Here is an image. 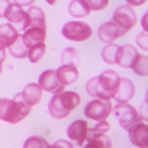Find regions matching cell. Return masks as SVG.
<instances>
[{
	"label": "cell",
	"mask_w": 148,
	"mask_h": 148,
	"mask_svg": "<svg viewBox=\"0 0 148 148\" xmlns=\"http://www.w3.org/2000/svg\"><path fill=\"white\" fill-rule=\"evenodd\" d=\"M31 112V106L22 100L20 92L14 99H0V120L9 123H17Z\"/></svg>",
	"instance_id": "6da1fadb"
},
{
	"label": "cell",
	"mask_w": 148,
	"mask_h": 148,
	"mask_svg": "<svg viewBox=\"0 0 148 148\" xmlns=\"http://www.w3.org/2000/svg\"><path fill=\"white\" fill-rule=\"evenodd\" d=\"M91 34V27L86 22L82 21H68L62 27V35L69 41H85Z\"/></svg>",
	"instance_id": "7a4b0ae2"
},
{
	"label": "cell",
	"mask_w": 148,
	"mask_h": 148,
	"mask_svg": "<svg viewBox=\"0 0 148 148\" xmlns=\"http://www.w3.org/2000/svg\"><path fill=\"white\" fill-rule=\"evenodd\" d=\"M4 17L9 20V24L12 25L17 31H26L30 27V20L29 16H27V12L22 8L18 6L17 4H15V1H11L9 4Z\"/></svg>",
	"instance_id": "3957f363"
},
{
	"label": "cell",
	"mask_w": 148,
	"mask_h": 148,
	"mask_svg": "<svg viewBox=\"0 0 148 148\" xmlns=\"http://www.w3.org/2000/svg\"><path fill=\"white\" fill-rule=\"evenodd\" d=\"M114 115L117 119L120 126L122 128L127 130L130 126H132L136 122H143L138 111L130 104H117L114 106Z\"/></svg>",
	"instance_id": "277c9868"
},
{
	"label": "cell",
	"mask_w": 148,
	"mask_h": 148,
	"mask_svg": "<svg viewBox=\"0 0 148 148\" xmlns=\"http://www.w3.org/2000/svg\"><path fill=\"white\" fill-rule=\"evenodd\" d=\"M112 110L110 101L94 99L86 104L84 109V114L88 119H91L94 121H104L109 117V115Z\"/></svg>",
	"instance_id": "5b68a950"
},
{
	"label": "cell",
	"mask_w": 148,
	"mask_h": 148,
	"mask_svg": "<svg viewBox=\"0 0 148 148\" xmlns=\"http://www.w3.org/2000/svg\"><path fill=\"white\" fill-rule=\"evenodd\" d=\"M112 22L123 30H131L137 22V15L133 8L126 5H120L116 8L112 15Z\"/></svg>",
	"instance_id": "8992f818"
},
{
	"label": "cell",
	"mask_w": 148,
	"mask_h": 148,
	"mask_svg": "<svg viewBox=\"0 0 148 148\" xmlns=\"http://www.w3.org/2000/svg\"><path fill=\"white\" fill-rule=\"evenodd\" d=\"M38 85L42 90L51 92L53 95L61 94V92L64 91V85L57 78L56 71H52V69L41 73V75L38 78Z\"/></svg>",
	"instance_id": "52a82bcc"
},
{
	"label": "cell",
	"mask_w": 148,
	"mask_h": 148,
	"mask_svg": "<svg viewBox=\"0 0 148 148\" xmlns=\"http://www.w3.org/2000/svg\"><path fill=\"white\" fill-rule=\"evenodd\" d=\"M128 31L119 27L116 24H114L112 21L104 22L103 25L99 26L98 29V37L101 42L105 43H114L115 40L122 37L123 35H126Z\"/></svg>",
	"instance_id": "ba28073f"
},
{
	"label": "cell",
	"mask_w": 148,
	"mask_h": 148,
	"mask_svg": "<svg viewBox=\"0 0 148 148\" xmlns=\"http://www.w3.org/2000/svg\"><path fill=\"white\" fill-rule=\"evenodd\" d=\"M130 141L133 146L147 148L148 146V126L146 122H136L127 128Z\"/></svg>",
	"instance_id": "9c48e42d"
},
{
	"label": "cell",
	"mask_w": 148,
	"mask_h": 148,
	"mask_svg": "<svg viewBox=\"0 0 148 148\" xmlns=\"http://www.w3.org/2000/svg\"><path fill=\"white\" fill-rule=\"evenodd\" d=\"M140 57L138 49L132 45H123L119 46L117 56H116V64L122 68H131L133 63Z\"/></svg>",
	"instance_id": "30bf717a"
},
{
	"label": "cell",
	"mask_w": 148,
	"mask_h": 148,
	"mask_svg": "<svg viewBox=\"0 0 148 148\" xmlns=\"http://www.w3.org/2000/svg\"><path fill=\"white\" fill-rule=\"evenodd\" d=\"M88 131H89V126L85 120H77L68 126L67 136L72 141H75L78 146H83L84 141H86Z\"/></svg>",
	"instance_id": "8fae6325"
},
{
	"label": "cell",
	"mask_w": 148,
	"mask_h": 148,
	"mask_svg": "<svg viewBox=\"0 0 148 148\" xmlns=\"http://www.w3.org/2000/svg\"><path fill=\"white\" fill-rule=\"evenodd\" d=\"M135 85L128 78H121L119 83V86L115 91L114 99L117 101V104H127L130 100L133 99L135 95Z\"/></svg>",
	"instance_id": "7c38bea8"
},
{
	"label": "cell",
	"mask_w": 148,
	"mask_h": 148,
	"mask_svg": "<svg viewBox=\"0 0 148 148\" xmlns=\"http://www.w3.org/2000/svg\"><path fill=\"white\" fill-rule=\"evenodd\" d=\"M120 79L121 78H120V75L115 71H104L98 77V82L100 86L112 96L115 95V91H116L119 86Z\"/></svg>",
	"instance_id": "4fadbf2b"
},
{
	"label": "cell",
	"mask_w": 148,
	"mask_h": 148,
	"mask_svg": "<svg viewBox=\"0 0 148 148\" xmlns=\"http://www.w3.org/2000/svg\"><path fill=\"white\" fill-rule=\"evenodd\" d=\"M21 40L27 48H30L37 43H42L46 40V29L29 27L26 31H24V34L21 36Z\"/></svg>",
	"instance_id": "5bb4252c"
},
{
	"label": "cell",
	"mask_w": 148,
	"mask_h": 148,
	"mask_svg": "<svg viewBox=\"0 0 148 148\" xmlns=\"http://www.w3.org/2000/svg\"><path fill=\"white\" fill-rule=\"evenodd\" d=\"M22 100L29 105V106H34L36 104H38L41 99H42V89L40 88L38 84L36 83H30L25 86V89L20 92Z\"/></svg>",
	"instance_id": "9a60e30c"
},
{
	"label": "cell",
	"mask_w": 148,
	"mask_h": 148,
	"mask_svg": "<svg viewBox=\"0 0 148 148\" xmlns=\"http://www.w3.org/2000/svg\"><path fill=\"white\" fill-rule=\"evenodd\" d=\"M20 37L18 31L10 24L0 25V47L3 49L9 48Z\"/></svg>",
	"instance_id": "2e32d148"
},
{
	"label": "cell",
	"mask_w": 148,
	"mask_h": 148,
	"mask_svg": "<svg viewBox=\"0 0 148 148\" xmlns=\"http://www.w3.org/2000/svg\"><path fill=\"white\" fill-rule=\"evenodd\" d=\"M85 89H86L88 94H89L90 96H92V98H95V99L106 100V101H110L111 99H114L112 95H110L109 92H106L103 88L100 86L99 82H98V77L90 78L85 84Z\"/></svg>",
	"instance_id": "e0dca14e"
},
{
	"label": "cell",
	"mask_w": 148,
	"mask_h": 148,
	"mask_svg": "<svg viewBox=\"0 0 148 148\" xmlns=\"http://www.w3.org/2000/svg\"><path fill=\"white\" fill-rule=\"evenodd\" d=\"M56 74H57V78L59 79V82L64 86L73 84L74 82H77L78 77H79V72H78V69L75 67L63 66V64L56 71Z\"/></svg>",
	"instance_id": "ac0fdd59"
},
{
	"label": "cell",
	"mask_w": 148,
	"mask_h": 148,
	"mask_svg": "<svg viewBox=\"0 0 148 148\" xmlns=\"http://www.w3.org/2000/svg\"><path fill=\"white\" fill-rule=\"evenodd\" d=\"M26 12L30 20V27L46 29V15H45V11L40 6L32 5Z\"/></svg>",
	"instance_id": "d6986e66"
},
{
	"label": "cell",
	"mask_w": 148,
	"mask_h": 148,
	"mask_svg": "<svg viewBox=\"0 0 148 148\" xmlns=\"http://www.w3.org/2000/svg\"><path fill=\"white\" fill-rule=\"evenodd\" d=\"M59 101H61V105L63 106V109H66L67 111L71 112L73 109L79 106L80 96L75 91H63L59 94Z\"/></svg>",
	"instance_id": "ffe728a7"
},
{
	"label": "cell",
	"mask_w": 148,
	"mask_h": 148,
	"mask_svg": "<svg viewBox=\"0 0 148 148\" xmlns=\"http://www.w3.org/2000/svg\"><path fill=\"white\" fill-rule=\"evenodd\" d=\"M48 112L49 115L56 120H62L64 117H67L69 115V111H67L66 109H63V106L61 105V101H59V94L53 95L51 98L49 103H48Z\"/></svg>",
	"instance_id": "44dd1931"
},
{
	"label": "cell",
	"mask_w": 148,
	"mask_h": 148,
	"mask_svg": "<svg viewBox=\"0 0 148 148\" xmlns=\"http://www.w3.org/2000/svg\"><path fill=\"white\" fill-rule=\"evenodd\" d=\"M68 10L69 14L75 18L85 17L90 14V9L85 0H72L68 5Z\"/></svg>",
	"instance_id": "7402d4cb"
},
{
	"label": "cell",
	"mask_w": 148,
	"mask_h": 148,
	"mask_svg": "<svg viewBox=\"0 0 148 148\" xmlns=\"http://www.w3.org/2000/svg\"><path fill=\"white\" fill-rule=\"evenodd\" d=\"M61 61L63 66H72V67H78L80 63V54L74 47H67L63 49L61 54Z\"/></svg>",
	"instance_id": "603a6c76"
},
{
	"label": "cell",
	"mask_w": 148,
	"mask_h": 148,
	"mask_svg": "<svg viewBox=\"0 0 148 148\" xmlns=\"http://www.w3.org/2000/svg\"><path fill=\"white\" fill-rule=\"evenodd\" d=\"M86 141L84 148H111V141L106 135H86Z\"/></svg>",
	"instance_id": "cb8c5ba5"
},
{
	"label": "cell",
	"mask_w": 148,
	"mask_h": 148,
	"mask_svg": "<svg viewBox=\"0 0 148 148\" xmlns=\"http://www.w3.org/2000/svg\"><path fill=\"white\" fill-rule=\"evenodd\" d=\"M119 51V45L108 43L101 51V57L108 64H116V56Z\"/></svg>",
	"instance_id": "d4e9b609"
},
{
	"label": "cell",
	"mask_w": 148,
	"mask_h": 148,
	"mask_svg": "<svg viewBox=\"0 0 148 148\" xmlns=\"http://www.w3.org/2000/svg\"><path fill=\"white\" fill-rule=\"evenodd\" d=\"M9 51H10V54L12 57L15 58H18V59H24L27 57V52H29V48L25 46V43L22 42L21 37L14 42L10 47H9Z\"/></svg>",
	"instance_id": "484cf974"
},
{
	"label": "cell",
	"mask_w": 148,
	"mask_h": 148,
	"mask_svg": "<svg viewBox=\"0 0 148 148\" xmlns=\"http://www.w3.org/2000/svg\"><path fill=\"white\" fill-rule=\"evenodd\" d=\"M46 52V45L45 42L42 43H37L35 46L29 48V52H27V57H29L31 63H37L41 58L43 57V54Z\"/></svg>",
	"instance_id": "4316f807"
},
{
	"label": "cell",
	"mask_w": 148,
	"mask_h": 148,
	"mask_svg": "<svg viewBox=\"0 0 148 148\" xmlns=\"http://www.w3.org/2000/svg\"><path fill=\"white\" fill-rule=\"evenodd\" d=\"M131 68L137 75L146 77L148 74V71H147L148 69V58H147V56L140 54V57L137 58V61L133 63V66Z\"/></svg>",
	"instance_id": "83f0119b"
},
{
	"label": "cell",
	"mask_w": 148,
	"mask_h": 148,
	"mask_svg": "<svg viewBox=\"0 0 148 148\" xmlns=\"http://www.w3.org/2000/svg\"><path fill=\"white\" fill-rule=\"evenodd\" d=\"M47 146L48 143L45 138L40 136H31L25 141L22 148H47Z\"/></svg>",
	"instance_id": "f1b7e54d"
},
{
	"label": "cell",
	"mask_w": 148,
	"mask_h": 148,
	"mask_svg": "<svg viewBox=\"0 0 148 148\" xmlns=\"http://www.w3.org/2000/svg\"><path fill=\"white\" fill-rule=\"evenodd\" d=\"M110 130V123L104 120V121H99L91 130L88 131V135H105Z\"/></svg>",
	"instance_id": "f546056e"
},
{
	"label": "cell",
	"mask_w": 148,
	"mask_h": 148,
	"mask_svg": "<svg viewBox=\"0 0 148 148\" xmlns=\"http://www.w3.org/2000/svg\"><path fill=\"white\" fill-rule=\"evenodd\" d=\"M88 6H89L90 11L94 10V11H98V10H101L104 9L105 6H108L109 1L108 0H85Z\"/></svg>",
	"instance_id": "4dcf8cb0"
},
{
	"label": "cell",
	"mask_w": 148,
	"mask_h": 148,
	"mask_svg": "<svg viewBox=\"0 0 148 148\" xmlns=\"http://www.w3.org/2000/svg\"><path fill=\"white\" fill-rule=\"evenodd\" d=\"M147 40H148V36H147V32L142 31L137 35L136 37V42L137 45L140 46V48H142L143 51H148V43H147Z\"/></svg>",
	"instance_id": "1f68e13d"
},
{
	"label": "cell",
	"mask_w": 148,
	"mask_h": 148,
	"mask_svg": "<svg viewBox=\"0 0 148 148\" xmlns=\"http://www.w3.org/2000/svg\"><path fill=\"white\" fill-rule=\"evenodd\" d=\"M47 148H73V145L72 142H69L67 140H58L53 145H48Z\"/></svg>",
	"instance_id": "d6a6232c"
},
{
	"label": "cell",
	"mask_w": 148,
	"mask_h": 148,
	"mask_svg": "<svg viewBox=\"0 0 148 148\" xmlns=\"http://www.w3.org/2000/svg\"><path fill=\"white\" fill-rule=\"evenodd\" d=\"M11 1H9V0H0V17H4L5 15V10L6 8L9 6V4Z\"/></svg>",
	"instance_id": "836d02e7"
},
{
	"label": "cell",
	"mask_w": 148,
	"mask_h": 148,
	"mask_svg": "<svg viewBox=\"0 0 148 148\" xmlns=\"http://www.w3.org/2000/svg\"><path fill=\"white\" fill-rule=\"evenodd\" d=\"M146 3V0H141V1H133V0H127V5L128 6H136V5H142V4H145Z\"/></svg>",
	"instance_id": "e575fe53"
},
{
	"label": "cell",
	"mask_w": 148,
	"mask_h": 148,
	"mask_svg": "<svg viewBox=\"0 0 148 148\" xmlns=\"http://www.w3.org/2000/svg\"><path fill=\"white\" fill-rule=\"evenodd\" d=\"M142 27H143V31L145 32H147V12L143 15V17H142Z\"/></svg>",
	"instance_id": "d590c367"
},
{
	"label": "cell",
	"mask_w": 148,
	"mask_h": 148,
	"mask_svg": "<svg viewBox=\"0 0 148 148\" xmlns=\"http://www.w3.org/2000/svg\"><path fill=\"white\" fill-rule=\"evenodd\" d=\"M1 72H3V62L0 61V74H1Z\"/></svg>",
	"instance_id": "8d00e7d4"
},
{
	"label": "cell",
	"mask_w": 148,
	"mask_h": 148,
	"mask_svg": "<svg viewBox=\"0 0 148 148\" xmlns=\"http://www.w3.org/2000/svg\"><path fill=\"white\" fill-rule=\"evenodd\" d=\"M0 49H1V47H0Z\"/></svg>",
	"instance_id": "74e56055"
}]
</instances>
